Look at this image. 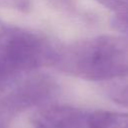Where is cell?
<instances>
[{"instance_id":"cell-3","label":"cell","mask_w":128,"mask_h":128,"mask_svg":"<svg viewBox=\"0 0 128 128\" xmlns=\"http://www.w3.org/2000/svg\"><path fill=\"white\" fill-rule=\"evenodd\" d=\"M58 92L56 81L46 74H35L21 81L0 101V112L11 119L32 107L44 106Z\"/></svg>"},{"instance_id":"cell-2","label":"cell","mask_w":128,"mask_h":128,"mask_svg":"<svg viewBox=\"0 0 128 128\" xmlns=\"http://www.w3.org/2000/svg\"><path fill=\"white\" fill-rule=\"evenodd\" d=\"M57 49L58 45L40 33L7 26L0 43V59L20 74L44 66H53Z\"/></svg>"},{"instance_id":"cell-6","label":"cell","mask_w":128,"mask_h":128,"mask_svg":"<svg viewBox=\"0 0 128 128\" xmlns=\"http://www.w3.org/2000/svg\"><path fill=\"white\" fill-rule=\"evenodd\" d=\"M119 82H115L110 88L111 98L121 105L128 107V79L126 77H121L118 79Z\"/></svg>"},{"instance_id":"cell-1","label":"cell","mask_w":128,"mask_h":128,"mask_svg":"<svg viewBox=\"0 0 128 128\" xmlns=\"http://www.w3.org/2000/svg\"><path fill=\"white\" fill-rule=\"evenodd\" d=\"M53 67L84 80H115L128 75V45L123 39L112 35L58 45Z\"/></svg>"},{"instance_id":"cell-11","label":"cell","mask_w":128,"mask_h":128,"mask_svg":"<svg viewBox=\"0 0 128 128\" xmlns=\"http://www.w3.org/2000/svg\"><path fill=\"white\" fill-rule=\"evenodd\" d=\"M11 118L5 115L4 113L0 112V128H6L10 122Z\"/></svg>"},{"instance_id":"cell-4","label":"cell","mask_w":128,"mask_h":128,"mask_svg":"<svg viewBox=\"0 0 128 128\" xmlns=\"http://www.w3.org/2000/svg\"><path fill=\"white\" fill-rule=\"evenodd\" d=\"M89 113L67 105H44L32 116L34 128H88Z\"/></svg>"},{"instance_id":"cell-10","label":"cell","mask_w":128,"mask_h":128,"mask_svg":"<svg viewBox=\"0 0 128 128\" xmlns=\"http://www.w3.org/2000/svg\"><path fill=\"white\" fill-rule=\"evenodd\" d=\"M113 25L118 30L128 33V11L119 12L113 19Z\"/></svg>"},{"instance_id":"cell-5","label":"cell","mask_w":128,"mask_h":128,"mask_svg":"<svg viewBox=\"0 0 128 128\" xmlns=\"http://www.w3.org/2000/svg\"><path fill=\"white\" fill-rule=\"evenodd\" d=\"M88 128H128V114L98 110L89 113Z\"/></svg>"},{"instance_id":"cell-9","label":"cell","mask_w":128,"mask_h":128,"mask_svg":"<svg viewBox=\"0 0 128 128\" xmlns=\"http://www.w3.org/2000/svg\"><path fill=\"white\" fill-rule=\"evenodd\" d=\"M97 1L109 9L118 11V13L128 11V0H97Z\"/></svg>"},{"instance_id":"cell-8","label":"cell","mask_w":128,"mask_h":128,"mask_svg":"<svg viewBox=\"0 0 128 128\" xmlns=\"http://www.w3.org/2000/svg\"><path fill=\"white\" fill-rule=\"evenodd\" d=\"M0 7L21 12H29L31 9V0H0Z\"/></svg>"},{"instance_id":"cell-12","label":"cell","mask_w":128,"mask_h":128,"mask_svg":"<svg viewBox=\"0 0 128 128\" xmlns=\"http://www.w3.org/2000/svg\"><path fill=\"white\" fill-rule=\"evenodd\" d=\"M6 30H7V25H5L1 20H0V43L2 41V39L4 38V35L6 33Z\"/></svg>"},{"instance_id":"cell-7","label":"cell","mask_w":128,"mask_h":128,"mask_svg":"<svg viewBox=\"0 0 128 128\" xmlns=\"http://www.w3.org/2000/svg\"><path fill=\"white\" fill-rule=\"evenodd\" d=\"M19 74L14 72L4 61L0 59V91L12 84Z\"/></svg>"}]
</instances>
